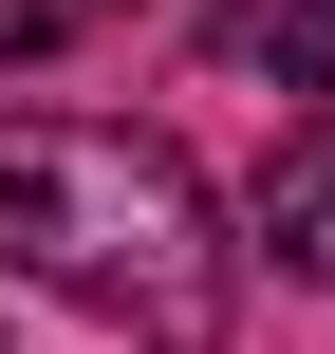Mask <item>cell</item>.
<instances>
[{
	"label": "cell",
	"instance_id": "2",
	"mask_svg": "<svg viewBox=\"0 0 335 354\" xmlns=\"http://www.w3.org/2000/svg\"><path fill=\"white\" fill-rule=\"evenodd\" d=\"M242 224H261L280 280H335V131H280V168L242 187Z\"/></svg>",
	"mask_w": 335,
	"mask_h": 354
},
{
	"label": "cell",
	"instance_id": "1",
	"mask_svg": "<svg viewBox=\"0 0 335 354\" xmlns=\"http://www.w3.org/2000/svg\"><path fill=\"white\" fill-rule=\"evenodd\" d=\"M0 261L75 317L149 354H205L224 336V205L168 131H93V112H0Z\"/></svg>",
	"mask_w": 335,
	"mask_h": 354
},
{
	"label": "cell",
	"instance_id": "4",
	"mask_svg": "<svg viewBox=\"0 0 335 354\" xmlns=\"http://www.w3.org/2000/svg\"><path fill=\"white\" fill-rule=\"evenodd\" d=\"M93 19H131V0H0V56H75Z\"/></svg>",
	"mask_w": 335,
	"mask_h": 354
},
{
	"label": "cell",
	"instance_id": "3",
	"mask_svg": "<svg viewBox=\"0 0 335 354\" xmlns=\"http://www.w3.org/2000/svg\"><path fill=\"white\" fill-rule=\"evenodd\" d=\"M205 56L224 75H280V93H335V0H224Z\"/></svg>",
	"mask_w": 335,
	"mask_h": 354
}]
</instances>
